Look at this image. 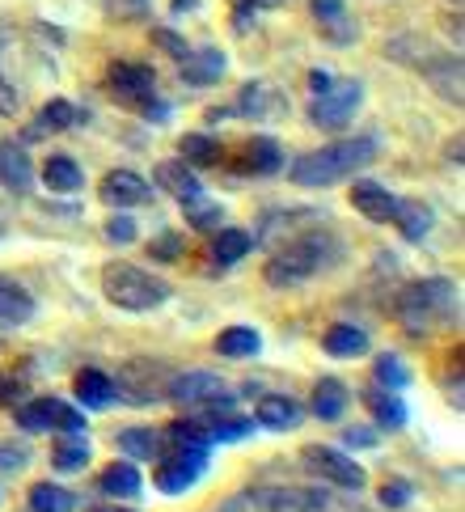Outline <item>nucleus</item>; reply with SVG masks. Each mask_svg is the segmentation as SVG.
Masks as SVG:
<instances>
[{
  "label": "nucleus",
  "instance_id": "f257e3e1",
  "mask_svg": "<svg viewBox=\"0 0 465 512\" xmlns=\"http://www.w3.org/2000/svg\"><path fill=\"white\" fill-rule=\"evenodd\" d=\"M377 161V140L372 136H351V140H334L326 149H313V153H301L292 161L288 178L296 187H309V191H322V187H334V182L351 178L356 170L372 166Z\"/></svg>",
  "mask_w": 465,
  "mask_h": 512
},
{
  "label": "nucleus",
  "instance_id": "f03ea898",
  "mask_svg": "<svg viewBox=\"0 0 465 512\" xmlns=\"http://www.w3.org/2000/svg\"><path fill=\"white\" fill-rule=\"evenodd\" d=\"M457 301H461V292L453 280H444V276H427V280H415V284H406L398 292V322H402V331H411V335H432L436 326H449L457 322Z\"/></svg>",
  "mask_w": 465,
  "mask_h": 512
},
{
  "label": "nucleus",
  "instance_id": "7ed1b4c3",
  "mask_svg": "<svg viewBox=\"0 0 465 512\" xmlns=\"http://www.w3.org/2000/svg\"><path fill=\"white\" fill-rule=\"evenodd\" d=\"M339 263V246H334V237L326 233H296L288 237V246L271 254V263H267V284L271 288H296V284H305L313 276H322L326 267Z\"/></svg>",
  "mask_w": 465,
  "mask_h": 512
},
{
  "label": "nucleus",
  "instance_id": "20e7f679",
  "mask_svg": "<svg viewBox=\"0 0 465 512\" xmlns=\"http://www.w3.org/2000/svg\"><path fill=\"white\" fill-rule=\"evenodd\" d=\"M170 284L153 271H140L132 263H110L102 267V297L123 309V314H148V309H161L170 301Z\"/></svg>",
  "mask_w": 465,
  "mask_h": 512
},
{
  "label": "nucleus",
  "instance_id": "39448f33",
  "mask_svg": "<svg viewBox=\"0 0 465 512\" xmlns=\"http://www.w3.org/2000/svg\"><path fill=\"white\" fill-rule=\"evenodd\" d=\"M322 487H241L220 504V512H326Z\"/></svg>",
  "mask_w": 465,
  "mask_h": 512
},
{
  "label": "nucleus",
  "instance_id": "423d86ee",
  "mask_svg": "<svg viewBox=\"0 0 465 512\" xmlns=\"http://www.w3.org/2000/svg\"><path fill=\"white\" fill-rule=\"evenodd\" d=\"M170 369L161 360H127L119 377H115V394L127 398L132 407H148V402H161L165 386H170Z\"/></svg>",
  "mask_w": 465,
  "mask_h": 512
},
{
  "label": "nucleus",
  "instance_id": "0eeeda50",
  "mask_svg": "<svg viewBox=\"0 0 465 512\" xmlns=\"http://www.w3.org/2000/svg\"><path fill=\"white\" fill-rule=\"evenodd\" d=\"M364 102V85L360 81H330V89L313 94V106H309V119L326 127V132H343V127L356 119Z\"/></svg>",
  "mask_w": 465,
  "mask_h": 512
},
{
  "label": "nucleus",
  "instance_id": "6e6552de",
  "mask_svg": "<svg viewBox=\"0 0 465 512\" xmlns=\"http://www.w3.org/2000/svg\"><path fill=\"white\" fill-rule=\"evenodd\" d=\"M203 470H208V449H195V445H174L170 457H161L157 466V491H165V496H182V491H191Z\"/></svg>",
  "mask_w": 465,
  "mask_h": 512
},
{
  "label": "nucleus",
  "instance_id": "1a4fd4ad",
  "mask_svg": "<svg viewBox=\"0 0 465 512\" xmlns=\"http://www.w3.org/2000/svg\"><path fill=\"white\" fill-rule=\"evenodd\" d=\"M301 462H305V470H313L318 479H326V483H334V487H347V491H360V487H364V470L351 462L343 449L305 445V449H301Z\"/></svg>",
  "mask_w": 465,
  "mask_h": 512
},
{
  "label": "nucleus",
  "instance_id": "9d476101",
  "mask_svg": "<svg viewBox=\"0 0 465 512\" xmlns=\"http://www.w3.org/2000/svg\"><path fill=\"white\" fill-rule=\"evenodd\" d=\"M225 394V377L220 373H203V369H191V373H174L170 386H165V398L178 402V407H203Z\"/></svg>",
  "mask_w": 465,
  "mask_h": 512
},
{
  "label": "nucleus",
  "instance_id": "9b49d317",
  "mask_svg": "<svg viewBox=\"0 0 465 512\" xmlns=\"http://www.w3.org/2000/svg\"><path fill=\"white\" fill-rule=\"evenodd\" d=\"M98 195H102V204H110V208H140V204L153 199V187H148V178L136 174V170H110L102 178Z\"/></svg>",
  "mask_w": 465,
  "mask_h": 512
},
{
  "label": "nucleus",
  "instance_id": "f8f14e48",
  "mask_svg": "<svg viewBox=\"0 0 465 512\" xmlns=\"http://www.w3.org/2000/svg\"><path fill=\"white\" fill-rule=\"evenodd\" d=\"M110 89L127 102V106H140V102H148V94H153V85H157V77H153V68H144V64H132V60H119V64H110Z\"/></svg>",
  "mask_w": 465,
  "mask_h": 512
},
{
  "label": "nucleus",
  "instance_id": "ddd939ff",
  "mask_svg": "<svg viewBox=\"0 0 465 512\" xmlns=\"http://www.w3.org/2000/svg\"><path fill=\"white\" fill-rule=\"evenodd\" d=\"M284 111H288V98L271 81H250L233 106V115H246V119H279Z\"/></svg>",
  "mask_w": 465,
  "mask_h": 512
},
{
  "label": "nucleus",
  "instance_id": "4468645a",
  "mask_svg": "<svg viewBox=\"0 0 465 512\" xmlns=\"http://www.w3.org/2000/svg\"><path fill=\"white\" fill-rule=\"evenodd\" d=\"M225 51H216V47H199V51H186V56L178 60V72H182V81L186 85H216L220 77H225Z\"/></svg>",
  "mask_w": 465,
  "mask_h": 512
},
{
  "label": "nucleus",
  "instance_id": "2eb2a0df",
  "mask_svg": "<svg viewBox=\"0 0 465 512\" xmlns=\"http://www.w3.org/2000/svg\"><path fill=\"white\" fill-rule=\"evenodd\" d=\"M351 208H356L364 221H372V225H389V221H394L398 199L389 195L381 182H356V187H351Z\"/></svg>",
  "mask_w": 465,
  "mask_h": 512
},
{
  "label": "nucleus",
  "instance_id": "dca6fc26",
  "mask_svg": "<svg viewBox=\"0 0 465 512\" xmlns=\"http://www.w3.org/2000/svg\"><path fill=\"white\" fill-rule=\"evenodd\" d=\"M368 331L364 326H351V322H334L326 326V335H322V352L334 356V360H356V356H368Z\"/></svg>",
  "mask_w": 465,
  "mask_h": 512
},
{
  "label": "nucleus",
  "instance_id": "f3484780",
  "mask_svg": "<svg viewBox=\"0 0 465 512\" xmlns=\"http://www.w3.org/2000/svg\"><path fill=\"white\" fill-rule=\"evenodd\" d=\"M258 424L271 428V432H292V428L305 424V407L288 394H267L258 402Z\"/></svg>",
  "mask_w": 465,
  "mask_h": 512
},
{
  "label": "nucleus",
  "instance_id": "a211bd4d",
  "mask_svg": "<svg viewBox=\"0 0 465 512\" xmlns=\"http://www.w3.org/2000/svg\"><path fill=\"white\" fill-rule=\"evenodd\" d=\"M34 318V297L30 292L9 280V276H0V331H13V326H26Z\"/></svg>",
  "mask_w": 465,
  "mask_h": 512
},
{
  "label": "nucleus",
  "instance_id": "6ab92c4d",
  "mask_svg": "<svg viewBox=\"0 0 465 512\" xmlns=\"http://www.w3.org/2000/svg\"><path fill=\"white\" fill-rule=\"evenodd\" d=\"M389 225H398V233L406 237V242H423V237L432 233L436 216H432V208H427L423 199H398L394 221H389Z\"/></svg>",
  "mask_w": 465,
  "mask_h": 512
},
{
  "label": "nucleus",
  "instance_id": "aec40b11",
  "mask_svg": "<svg viewBox=\"0 0 465 512\" xmlns=\"http://www.w3.org/2000/svg\"><path fill=\"white\" fill-rule=\"evenodd\" d=\"M98 487H102V496H110V500H136L144 479H140L136 462H110L98 474Z\"/></svg>",
  "mask_w": 465,
  "mask_h": 512
},
{
  "label": "nucleus",
  "instance_id": "412c9836",
  "mask_svg": "<svg viewBox=\"0 0 465 512\" xmlns=\"http://www.w3.org/2000/svg\"><path fill=\"white\" fill-rule=\"evenodd\" d=\"M347 402H351V394H347L343 381H339V377H322L318 386H313V402H309V411L318 415V419H326V424H334V419H343Z\"/></svg>",
  "mask_w": 465,
  "mask_h": 512
},
{
  "label": "nucleus",
  "instance_id": "4be33fe9",
  "mask_svg": "<svg viewBox=\"0 0 465 512\" xmlns=\"http://www.w3.org/2000/svg\"><path fill=\"white\" fill-rule=\"evenodd\" d=\"M157 187L170 191L178 204H182V199L199 195V178H195V170L186 166L182 157H170V161H157Z\"/></svg>",
  "mask_w": 465,
  "mask_h": 512
},
{
  "label": "nucleus",
  "instance_id": "5701e85b",
  "mask_svg": "<svg viewBox=\"0 0 465 512\" xmlns=\"http://www.w3.org/2000/svg\"><path fill=\"white\" fill-rule=\"evenodd\" d=\"M0 182H5L9 191H30V182H34V166H30V157L22 144H0Z\"/></svg>",
  "mask_w": 465,
  "mask_h": 512
},
{
  "label": "nucleus",
  "instance_id": "b1692460",
  "mask_svg": "<svg viewBox=\"0 0 465 512\" xmlns=\"http://www.w3.org/2000/svg\"><path fill=\"white\" fill-rule=\"evenodd\" d=\"M241 170H250V174H279L284 170V153H279V144L271 136H254L246 149H241Z\"/></svg>",
  "mask_w": 465,
  "mask_h": 512
},
{
  "label": "nucleus",
  "instance_id": "393cba45",
  "mask_svg": "<svg viewBox=\"0 0 465 512\" xmlns=\"http://www.w3.org/2000/svg\"><path fill=\"white\" fill-rule=\"evenodd\" d=\"M254 250V237L246 229H212V263L233 267Z\"/></svg>",
  "mask_w": 465,
  "mask_h": 512
},
{
  "label": "nucleus",
  "instance_id": "a878e982",
  "mask_svg": "<svg viewBox=\"0 0 465 512\" xmlns=\"http://www.w3.org/2000/svg\"><path fill=\"white\" fill-rule=\"evenodd\" d=\"M72 394H77L81 407L98 411V407H106V402L115 398V381H110L102 369H81L77 381H72Z\"/></svg>",
  "mask_w": 465,
  "mask_h": 512
},
{
  "label": "nucleus",
  "instance_id": "bb28decb",
  "mask_svg": "<svg viewBox=\"0 0 465 512\" xmlns=\"http://www.w3.org/2000/svg\"><path fill=\"white\" fill-rule=\"evenodd\" d=\"M115 445L127 453V462H153V457H161V449H165L157 428H123L115 436Z\"/></svg>",
  "mask_w": 465,
  "mask_h": 512
},
{
  "label": "nucleus",
  "instance_id": "cd10ccee",
  "mask_svg": "<svg viewBox=\"0 0 465 512\" xmlns=\"http://www.w3.org/2000/svg\"><path fill=\"white\" fill-rule=\"evenodd\" d=\"M216 352L229 360H250L263 352V335H258L254 326H225V331L216 335Z\"/></svg>",
  "mask_w": 465,
  "mask_h": 512
},
{
  "label": "nucleus",
  "instance_id": "c85d7f7f",
  "mask_svg": "<svg viewBox=\"0 0 465 512\" xmlns=\"http://www.w3.org/2000/svg\"><path fill=\"white\" fill-rule=\"evenodd\" d=\"M43 182H47V191L72 195V191H81V187H85V170H81L72 157L55 153V157H47V166H43Z\"/></svg>",
  "mask_w": 465,
  "mask_h": 512
},
{
  "label": "nucleus",
  "instance_id": "c756f323",
  "mask_svg": "<svg viewBox=\"0 0 465 512\" xmlns=\"http://www.w3.org/2000/svg\"><path fill=\"white\" fill-rule=\"evenodd\" d=\"M364 402H368V407H372V419H377V424L381 428H389V432H398L402 424H406V402L394 394V390H368L364 394Z\"/></svg>",
  "mask_w": 465,
  "mask_h": 512
},
{
  "label": "nucleus",
  "instance_id": "7c9ffc66",
  "mask_svg": "<svg viewBox=\"0 0 465 512\" xmlns=\"http://www.w3.org/2000/svg\"><path fill=\"white\" fill-rule=\"evenodd\" d=\"M427 72V81H432L444 98H449L453 106H461V60L457 56H440L423 68Z\"/></svg>",
  "mask_w": 465,
  "mask_h": 512
},
{
  "label": "nucleus",
  "instance_id": "2f4dec72",
  "mask_svg": "<svg viewBox=\"0 0 465 512\" xmlns=\"http://www.w3.org/2000/svg\"><path fill=\"white\" fill-rule=\"evenodd\" d=\"M81 115H77V106H72L68 98H51L47 106H43V115H39V123L26 132V140H39V132H68L72 123H77Z\"/></svg>",
  "mask_w": 465,
  "mask_h": 512
},
{
  "label": "nucleus",
  "instance_id": "473e14b6",
  "mask_svg": "<svg viewBox=\"0 0 465 512\" xmlns=\"http://www.w3.org/2000/svg\"><path fill=\"white\" fill-rule=\"evenodd\" d=\"M81 500L77 491H68L60 483H34L30 487V512H72Z\"/></svg>",
  "mask_w": 465,
  "mask_h": 512
},
{
  "label": "nucleus",
  "instance_id": "72a5a7b5",
  "mask_svg": "<svg viewBox=\"0 0 465 512\" xmlns=\"http://www.w3.org/2000/svg\"><path fill=\"white\" fill-rule=\"evenodd\" d=\"M182 212H186V225L191 229H203V233H212L220 229V221H225V208L216 204L212 195H191V199H182Z\"/></svg>",
  "mask_w": 465,
  "mask_h": 512
},
{
  "label": "nucleus",
  "instance_id": "f704fd0d",
  "mask_svg": "<svg viewBox=\"0 0 465 512\" xmlns=\"http://www.w3.org/2000/svg\"><path fill=\"white\" fill-rule=\"evenodd\" d=\"M178 157L186 161V166H216L220 161V140L208 136V132H191L178 140Z\"/></svg>",
  "mask_w": 465,
  "mask_h": 512
},
{
  "label": "nucleus",
  "instance_id": "c9c22d12",
  "mask_svg": "<svg viewBox=\"0 0 465 512\" xmlns=\"http://www.w3.org/2000/svg\"><path fill=\"white\" fill-rule=\"evenodd\" d=\"M313 17L330 26V43H351L356 39V26L347 22L343 0H313Z\"/></svg>",
  "mask_w": 465,
  "mask_h": 512
},
{
  "label": "nucleus",
  "instance_id": "e433bc0d",
  "mask_svg": "<svg viewBox=\"0 0 465 512\" xmlns=\"http://www.w3.org/2000/svg\"><path fill=\"white\" fill-rule=\"evenodd\" d=\"M89 457H93V449H89L85 436H64V441L55 445V453H51V466L60 474H77V470L89 466Z\"/></svg>",
  "mask_w": 465,
  "mask_h": 512
},
{
  "label": "nucleus",
  "instance_id": "4c0bfd02",
  "mask_svg": "<svg viewBox=\"0 0 465 512\" xmlns=\"http://www.w3.org/2000/svg\"><path fill=\"white\" fill-rule=\"evenodd\" d=\"M47 402V428H55L60 436H85V411L68 407L64 398H43Z\"/></svg>",
  "mask_w": 465,
  "mask_h": 512
},
{
  "label": "nucleus",
  "instance_id": "58836bf2",
  "mask_svg": "<svg viewBox=\"0 0 465 512\" xmlns=\"http://www.w3.org/2000/svg\"><path fill=\"white\" fill-rule=\"evenodd\" d=\"M372 373H377V386H385V390H402V386H411V369H406V360H402V356H394V352L377 356V364H372Z\"/></svg>",
  "mask_w": 465,
  "mask_h": 512
},
{
  "label": "nucleus",
  "instance_id": "ea45409f",
  "mask_svg": "<svg viewBox=\"0 0 465 512\" xmlns=\"http://www.w3.org/2000/svg\"><path fill=\"white\" fill-rule=\"evenodd\" d=\"M30 394V381L22 373H9V369H0V407H17V402H26Z\"/></svg>",
  "mask_w": 465,
  "mask_h": 512
},
{
  "label": "nucleus",
  "instance_id": "a19ab883",
  "mask_svg": "<svg viewBox=\"0 0 465 512\" xmlns=\"http://www.w3.org/2000/svg\"><path fill=\"white\" fill-rule=\"evenodd\" d=\"M13 415H17V424H22L26 432H47V402H43V398H34V402H17Z\"/></svg>",
  "mask_w": 465,
  "mask_h": 512
},
{
  "label": "nucleus",
  "instance_id": "79ce46f5",
  "mask_svg": "<svg viewBox=\"0 0 465 512\" xmlns=\"http://www.w3.org/2000/svg\"><path fill=\"white\" fill-rule=\"evenodd\" d=\"M148 5H153V0H102V9L115 17V22H140V17H148Z\"/></svg>",
  "mask_w": 465,
  "mask_h": 512
},
{
  "label": "nucleus",
  "instance_id": "37998d69",
  "mask_svg": "<svg viewBox=\"0 0 465 512\" xmlns=\"http://www.w3.org/2000/svg\"><path fill=\"white\" fill-rule=\"evenodd\" d=\"M136 221H132V216H110V221H106V242H115V246H132L136 242Z\"/></svg>",
  "mask_w": 465,
  "mask_h": 512
},
{
  "label": "nucleus",
  "instance_id": "c03bdc74",
  "mask_svg": "<svg viewBox=\"0 0 465 512\" xmlns=\"http://www.w3.org/2000/svg\"><path fill=\"white\" fill-rule=\"evenodd\" d=\"M26 466H30V449L26 445H13V441L0 445V474H17Z\"/></svg>",
  "mask_w": 465,
  "mask_h": 512
},
{
  "label": "nucleus",
  "instance_id": "a18cd8bd",
  "mask_svg": "<svg viewBox=\"0 0 465 512\" xmlns=\"http://www.w3.org/2000/svg\"><path fill=\"white\" fill-rule=\"evenodd\" d=\"M182 250H186V237L182 233H161L153 246H148V254L153 259H182Z\"/></svg>",
  "mask_w": 465,
  "mask_h": 512
},
{
  "label": "nucleus",
  "instance_id": "49530a36",
  "mask_svg": "<svg viewBox=\"0 0 465 512\" xmlns=\"http://www.w3.org/2000/svg\"><path fill=\"white\" fill-rule=\"evenodd\" d=\"M411 496H415L411 483H385L381 487V504L385 508H406V504H411Z\"/></svg>",
  "mask_w": 465,
  "mask_h": 512
},
{
  "label": "nucleus",
  "instance_id": "de8ad7c7",
  "mask_svg": "<svg viewBox=\"0 0 465 512\" xmlns=\"http://www.w3.org/2000/svg\"><path fill=\"white\" fill-rule=\"evenodd\" d=\"M153 39H157V47H161V51H170V56H174V60H182V56H186V51H191V47H186V43L178 39V34H174V30H153Z\"/></svg>",
  "mask_w": 465,
  "mask_h": 512
},
{
  "label": "nucleus",
  "instance_id": "09e8293b",
  "mask_svg": "<svg viewBox=\"0 0 465 512\" xmlns=\"http://www.w3.org/2000/svg\"><path fill=\"white\" fill-rule=\"evenodd\" d=\"M343 441H347V449H372V445H377V432H372V428H351Z\"/></svg>",
  "mask_w": 465,
  "mask_h": 512
},
{
  "label": "nucleus",
  "instance_id": "8fccbe9b",
  "mask_svg": "<svg viewBox=\"0 0 465 512\" xmlns=\"http://www.w3.org/2000/svg\"><path fill=\"white\" fill-rule=\"evenodd\" d=\"M330 81H334V77H330V72H322V68H313V72H309V89H313V94L330 89Z\"/></svg>",
  "mask_w": 465,
  "mask_h": 512
},
{
  "label": "nucleus",
  "instance_id": "3c124183",
  "mask_svg": "<svg viewBox=\"0 0 465 512\" xmlns=\"http://www.w3.org/2000/svg\"><path fill=\"white\" fill-rule=\"evenodd\" d=\"M241 9H275V5H284V0H237Z\"/></svg>",
  "mask_w": 465,
  "mask_h": 512
},
{
  "label": "nucleus",
  "instance_id": "603ef678",
  "mask_svg": "<svg viewBox=\"0 0 465 512\" xmlns=\"http://www.w3.org/2000/svg\"><path fill=\"white\" fill-rule=\"evenodd\" d=\"M195 9V0H174V13H191Z\"/></svg>",
  "mask_w": 465,
  "mask_h": 512
},
{
  "label": "nucleus",
  "instance_id": "864d4df0",
  "mask_svg": "<svg viewBox=\"0 0 465 512\" xmlns=\"http://www.w3.org/2000/svg\"><path fill=\"white\" fill-rule=\"evenodd\" d=\"M98 512H132V508H98Z\"/></svg>",
  "mask_w": 465,
  "mask_h": 512
},
{
  "label": "nucleus",
  "instance_id": "5fc2aeb1",
  "mask_svg": "<svg viewBox=\"0 0 465 512\" xmlns=\"http://www.w3.org/2000/svg\"><path fill=\"white\" fill-rule=\"evenodd\" d=\"M0 237H5V225H0Z\"/></svg>",
  "mask_w": 465,
  "mask_h": 512
},
{
  "label": "nucleus",
  "instance_id": "6e6d98bb",
  "mask_svg": "<svg viewBox=\"0 0 465 512\" xmlns=\"http://www.w3.org/2000/svg\"><path fill=\"white\" fill-rule=\"evenodd\" d=\"M453 5H461V0H453Z\"/></svg>",
  "mask_w": 465,
  "mask_h": 512
}]
</instances>
